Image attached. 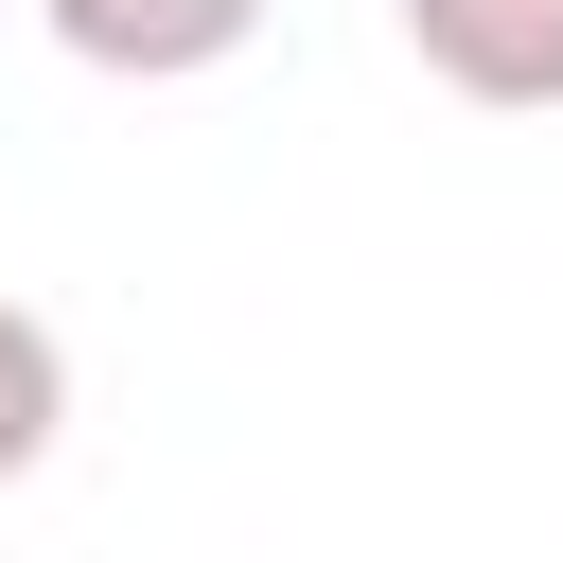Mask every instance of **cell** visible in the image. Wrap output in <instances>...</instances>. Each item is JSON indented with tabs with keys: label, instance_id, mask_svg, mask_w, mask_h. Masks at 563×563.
<instances>
[{
	"label": "cell",
	"instance_id": "obj_1",
	"mask_svg": "<svg viewBox=\"0 0 563 563\" xmlns=\"http://www.w3.org/2000/svg\"><path fill=\"white\" fill-rule=\"evenodd\" d=\"M457 106H563V0H387Z\"/></svg>",
	"mask_w": 563,
	"mask_h": 563
},
{
	"label": "cell",
	"instance_id": "obj_2",
	"mask_svg": "<svg viewBox=\"0 0 563 563\" xmlns=\"http://www.w3.org/2000/svg\"><path fill=\"white\" fill-rule=\"evenodd\" d=\"M35 18H53V53H88V70H123V88L229 70V53L264 35V0H35Z\"/></svg>",
	"mask_w": 563,
	"mask_h": 563
},
{
	"label": "cell",
	"instance_id": "obj_3",
	"mask_svg": "<svg viewBox=\"0 0 563 563\" xmlns=\"http://www.w3.org/2000/svg\"><path fill=\"white\" fill-rule=\"evenodd\" d=\"M53 422H70V352H53V317L0 299V493L53 457Z\"/></svg>",
	"mask_w": 563,
	"mask_h": 563
}]
</instances>
